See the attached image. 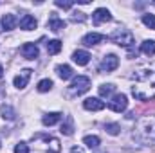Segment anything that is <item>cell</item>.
<instances>
[{"instance_id":"cell-14","label":"cell","mask_w":155,"mask_h":153,"mask_svg":"<svg viewBox=\"0 0 155 153\" xmlns=\"http://www.w3.org/2000/svg\"><path fill=\"white\" fill-rule=\"evenodd\" d=\"M72 60H74V63H78L79 67H85V65L90 61V54H88L87 50H76V52L72 54Z\"/></svg>"},{"instance_id":"cell-30","label":"cell","mask_w":155,"mask_h":153,"mask_svg":"<svg viewBox=\"0 0 155 153\" xmlns=\"http://www.w3.org/2000/svg\"><path fill=\"white\" fill-rule=\"evenodd\" d=\"M2 76H4V69H2V65H0V79H2Z\"/></svg>"},{"instance_id":"cell-18","label":"cell","mask_w":155,"mask_h":153,"mask_svg":"<svg viewBox=\"0 0 155 153\" xmlns=\"http://www.w3.org/2000/svg\"><path fill=\"white\" fill-rule=\"evenodd\" d=\"M56 72H58V76L61 77V79H71V77L74 76V72H72V69L69 65H58Z\"/></svg>"},{"instance_id":"cell-5","label":"cell","mask_w":155,"mask_h":153,"mask_svg":"<svg viewBox=\"0 0 155 153\" xmlns=\"http://www.w3.org/2000/svg\"><path fill=\"white\" fill-rule=\"evenodd\" d=\"M117 67H119V58L116 54H108V56L103 58V61L99 65V70L101 72H112V70H116Z\"/></svg>"},{"instance_id":"cell-23","label":"cell","mask_w":155,"mask_h":153,"mask_svg":"<svg viewBox=\"0 0 155 153\" xmlns=\"http://www.w3.org/2000/svg\"><path fill=\"white\" fill-rule=\"evenodd\" d=\"M105 132L110 133V135H119L121 126H119L117 122H107V124H105Z\"/></svg>"},{"instance_id":"cell-9","label":"cell","mask_w":155,"mask_h":153,"mask_svg":"<svg viewBox=\"0 0 155 153\" xmlns=\"http://www.w3.org/2000/svg\"><path fill=\"white\" fill-rule=\"evenodd\" d=\"M110 20H112V15H110V11L105 9V7H99V9H96V11L92 13V22H94L96 25H99V24H103V22H110Z\"/></svg>"},{"instance_id":"cell-4","label":"cell","mask_w":155,"mask_h":153,"mask_svg":"<svg viewBox=\"0 0 155 153\" xmlns=\"http://www.w3.org/2000/svg\"><path fill=\"white\" fill-rule=\"evenodd\" d=\"M108 108H110L112 112H117V114L124 112V110L128 108V97H126L124 94H116V96L112 97V101H108Z\"/></svg>"},{"instance_id":"cell-20","label":"cell","mask_w":155,"mask_h":153,"mask_svg":"<svg viewBox=\"0 0 155 153\" xmlns=\"http://www.w3.org/2000/svg\"><path fill=\"white\" fill-rule=\"evenodd\" d=\"M60 50H61V41L60 40H51L47 43V52L49 54H58Z\"/></svg>"},{"instance_id":"cell-22","label":"cell","mask_w":155,"mask_h":153,"mask_svg":"<svg viewBox=\"0 0 155 153\" xmlns=\"http://www.w3.org/2000/svg\"><path fill=\"white\" fill-rule=\"evenodd\" d=\"M143 24L148 27V29H152V31H155V15H150V13H146V15H143Z\"/></svg>"},{"instance_id":"cell-3","label":"cell","mask_w":155,"mask_h":153,"mask_svg":"<svg viewBox=\"0 0 155 153\" xmlns=\"http://www.w3.org/2000/svg\"><path fill=\"white\" fill-rule=\"evenodd\" d=\"M110 41H114L117 45H121V47H126V49H132L134 47V43H135V40H134V34H132V31H128V29H116L110 36H108Z\"/></svg>"},{"instance_id":"cell-15","label":"cell","mask_w":155,"mask_h":153,"mask_svg":"<svg viewBox=\"0 0 155 153\" xmlns=\"http://www.w3.org/2000/svg\"><path fill=\"white\" fill-rule=\"evenodd\" d=\"M61 117H63V115L60 114V112H51V114H45V115H43L41 122H43L45 126H52V124L60 122V121H61Z\"/></svg>"},{"instance_id":"cell-11","label":"cell","mask_w":155,"mask_h":153,"mask_svg":"<svg viewBox=\"0 0 155 153\" xmlns=\"http://www.w3.org/2000/svg\"><path fill=\"white\" fill-rule=\"evenodd\" d=\"M47 27H49L52 33H61V31L65 29V22H63L61 18H58L56 13H51V18H49V22H47Z\"/></svg>"},{"instance_id":"cell-2","label":"cell","mask_w":155,"mask_h":153,"mask_svg":"<svg viewBox=\"0 0 155 153\" xmlns=\"http://www.w3.org/2000/svg\"><path fill=\"white\" fill-rule=\"evenodd\" d=\"M90 88V77L88 76H78L72 79V83L67 88V97H78Z\"/></svg>"},{"instance_id":"cell-31","label":"cell","mask_w":155,"mask_h":153,"mask_svg":"<svg viewBox=\"0 0 155 153\" xmlns=\"http://www.w3.org/2000/svg\"><path fill=\"white\" fill-rule=\"evenodd\" d=\"M99 153H107V151H99Z\"/></svg>"},{"instance_id":"cell-33","label":"cell","mask_w":155,"mask_h":153,"mask_svg":"<svg viewBox=\"0 0 155 153\" xmlns=\"http://www.w3.org/2000/svg\"><path fill=\"white\" fill-rule=\"evenodd\" d=\"M0 144H2V142H0Z\"/></svg>"},{"instance_id":"cell-8","label":"cell","mask_w":155,"mask_h":153,"mask_svg":"<svg viewBox=\"0 0 155 153\" xmlns=\"http://www.w3.org/2000/svg\"><path fill=\"white\" fill-rule=\"evenodd\" d=\"M31 74H33V70H31V69H24L18 76H15V79H13L15 86H16L18 90L25 88V86H27V83H29V79H31Z\"/></svg>"},{"instance_id":"cell-7","label":"cell","mask_w":155,"mask_h":153,"mask_svg":"<svg viewBox=\"0 0 155 153\" xmlns=\"http://www.w3.org/2000/svg\"><path fill=\"white\" fill-rule=\"evenodd\" d=\"M20 52H22V56L25 58V60H36L38 58V54H40V50H38V45L36 43H24L22 45V49H20Z\"/></svg>"},{"instance_id":"cell-16","label":"cell","mask_w":155,"mask_h":153,"mask_svg":"<svg viewBox=\"0 0 155 153\" xmlns=\"http://www.w3.org/2000/svg\"><path fill=\"white\" fill-rule=\"evenodd\" d=\"M141 52L146 56H153L155 54V40H144L141 43Z\"/></svg>"},{"instance_id":"cell-25","label":"cell","mask_w":155,"mask_h":153,"mask_svg":"<svg viewBox=\"0 0 155 153\" xmlns=\"http://www.w3.org/2000/svg\"><path fill=\"white\" fill-rule=\"evenodd\" d=\"M52 86H54V83H52L51 79H41V81L38 83V86H36V88H38V92H49Z\"/></svg>"},{"instance_id":"cell-13","label":"cell","mask_w":155,"mask_h":153,"mask_svg":"<svg viewBox=\"0 0 155 153\" xmlns=\"http://www.w3.org/2000/svg\"><path fill=\"white\" fill-rule=\"evenodd\" d=\"M16 24H18V20H16V16H15V15H11V13H7V15H4V16H2V29L11 31V29H15V27H16Z\"/></svg>"},{"instance_id":"cell-10","label":"cell","mask_w":155,"mask_h":153,"mask_svg":"<svg viewBox=\"0 0 155 153\" xmlns=\"http://www.w3.org/2000/svg\"><path fill=\"white\" fill-rule=\"evenodd\" d=\"M103 40H107V36L101 34V33H88V34H85V36L81 38V43H83L85 47H92V45L101 43Z\"/></svg>"},{"instance_id":"cell-27","label":"cell","mask_w":155,"mask_h":153,"mask_svg":"<svg viewBox=\"0 0 155 153\" xmlns=\"http://www.w3.org/2000/svg\"><path fill=\"white\" fill-rule=\"evenodd\" d=\"M15 153H29V144L27 142H18L15 146Z\"/></svg>"},{"instance_id":"cell-29","label":"cell","mask_w":155,"mask_h":153,"mask_svg":"<svg viewBox=\"0 0 155 153\" xmlns=\"http://www.w3.org/2000/svg\"><path fill=\"white\" fill-rule=\"evenodd\" d=\"M71 153H85V151H83V148H79V146H72V148H71Z\"/></svg>"},{"instance_id":"cell-32","label":"cell","mask_w":155,"mask_h":153,"mask_svg":"<svg viewBox=\"0 0 155 153\" xmlns=\"http://www.w3.org/2000/svg\"><path fill=\"white\" fill-rule=\"evenodd\" d=\"M0 31H2V29H0Z\"/></svg>"},{"instance_id":"cell-1","label":"cell","mask_w":155,"mask_h":153,"mask_svg":"<svg viewBox=\"0 0 155 153\" xmlns=\"http://www.w3.org/2000/svg\"><path fill=\"white\" fill-rule=\"evenodd\" d=\"M134 86L132 96L137 101H150L155 97V70L150 69H139L132 74Z\"/></svg>"},{"instance_id":"cell-6","label":"cell","mask_w":155,"mask_h":153,"mask_svg":"<svg viewBox=\"0 0 155 153\" xmlns=\"http://www.w3.org/2000/svg\"><path fill=\"white\" fill-rule=\"evenodd\" d=\"M105 106H107V103L101 101L99 97H87V99L83 101V108L88 110V112H99V110H103Z\"/></svg>"},{"instance_id":"cell-17","label":"cell","mask_w":155,"mask_h":153,"mask_svg":"<svg viewBox=\"0 0 155 153\" xmlns=\"http://www.w3.org/2000/svg\"><path fill=\"white\" fill-rule=\"evenodd\" d=\"M60 132H61L63 135H72V133H74V122H72V117H71V115L65 117V122L61 124Z\"/></svg>"},{"instance_id":"cell-28","label":"cell","mask_w":155,"mask_h":153,"mask_svg":"<svg viewBox=\"0 0 155 153\" xmlns=\"http://www.w3.org/2000/svg\"><path fill=\"white\" fill-rule=\"evenodd\" d=\"M54 5H56V7H61V9H71V7L74 5V2H63V0H56V2H54Z\"/></svg>"},{"instance_id":"cell-24","label":"cell","mask_w":155,"mask_h":153,"mask_svg":"<svg viewBox=\"0 0 155 153\" xmlns=\"http://www.w3.org/2000/svg\"><path fill=\"white\" fill-rule=\"evenodd\" d=\"M0 112H2V117H4V119H7V121H13V119H15V115H16V114H15V110H13L9 105L2 106V108H0Z\"/></svg>"},{"instance_id":"cell-26","label":"cell","mask_w":155,"mask_h":153,"mask_svg":"<svg viewBox=\"0 0 155 153\" xmlns=\"http://www.w3.org/2000/svg\"><path fill=\"white\" fill-rule=\"evenodd\" d=\"M71 20H72V22H85V20H87V15H85V13H79V11H74V13L71 15Z\"/></svg>"},{"instance_id":"cell-19","label":"cell","mask_w":155,"mask_h":153,"mask_svg":"<svg viewBox=\"0 0 155 153\" xmlns=\"http://www.w3.org/2000/svg\"><path fill=\"white\" fill-rule=\"evenodd\" d=\"M114 90H116V85H112V83H103V85L99 86V96H101V97H108V96H112Z\"/></svg>"},{"instance_id":"cell-12","label":"cell","mask_w":155,"mask_h":153,"mask_svg":"<svg viewBox=\"0 0 155 153\" xmlns=\"http://www.w3.org/2000/svg\"><path fill=\"white\" fill-rule=\"evenodd\" d=\"M36 25H38V22L31 15H24L20 20V29H24V31H33V29H36Z\"/></svg>"},{"instance_id":"cell-21","label":"cell","mask_w":155,"mask_h":153,"mask_svg":"<svg viewBox=\"0 0 155 153\" xmlns=\"http://www.w3.org/2000/svg\"><path fill=\"white\" fill-rule=\"evenodd\" d=\"M99 142H101V141H99L97 135H87V137H83V144L88 146V148H97Z\"/></svg>"}]
</instances>
